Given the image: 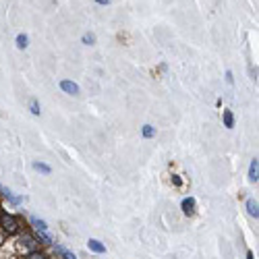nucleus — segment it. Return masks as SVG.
I'll use <instances>...</instances> for the list:
<instances>
[{
  "instance_id": "obj_1",
  "label": "nucleus",
  "mask_w": 259,
  "mask_h": 259,
  "mask_svg": "<svg viewBox=\"0 0 259 259\" xmlns=\"http://www.w3.org/2000/svg\"><path fill=\"white\" fill-rule=\"evenodd\" d=\"M0 230H3L5 236H13V234H19L21 232V220L13 213H7L3 211L0 213Z\"/></svg>"
},
{
  "instance_id": "obj_2",
  "label": "nucleus",
  "mask_w": 259,
  "mask_h": 259,
  "mask_svg": "<svg viewBox=\"0 0 259 259\" xmlns=\"http://www.w3.org/2000/svg\"><path fill=\"white\" fill-rule=\"evenodd\" d=\"M15 249L23 251V253H29V251L39 249V243L35 241V236H31L29 232H23V234H19V239L15 241Z\"/></svg>"
},
{
  "instance_id": "obj_3",
  "label": "nucleus",
  "mask_w": 259,
  "mask_h": 259,
  "mask_svg": "<svg viewBox=\"0 0 259 259\" xmlns=\"http://www.w3.org/2000/svg\"><path fill=\"white\" fill-rule=\"evenodd\" d=\"M60 90L67 94V96H79V94H81L79 85H77L75 81H71V79H62V81H60Z\"/></svg>"
},
{
  "instance_id": "obj_4",
  "label": "nucleus",
  "mask_w": 259,
  "mask_h": 259,
  "mask_svg": "<svg viewBox=\"0 0 259 259\" xmlns=\"http://www.w3.org/2000/svg\"><path fill=\"white\" fill-rule=\"evenodd\" d=\"M195 207H197L195 197H185V199L181 201V209H183L185 215H193V213H195Z\"/></svg>"
},
{
  "instance_id": "obj_5",
  "label": "nucleus",
  "mask_w": 259,
  "mask_h": 259,
  "mask_svg": "<svg viewBox=\"0 0 259 259\" xmlns=\"http://www.w3.org/2000/svg\"><path fill=\"white\" fill-rule=\"evenodd\" d=\"M52 249H54V253H56L60 259H77V255H75L73 251H69L67 247H62V245H58V243H52Z\"/></svg>"
},
{
  "instance_id": "obj_6",
  "label": "nucleus",
  "mask_w": 259,
  "mask_h": 259,
  "mask_svg": "<svg viewBox=\"0 0 259 259\" xmlns=\"http://www.w3.org/2000/svg\"><path fill=\"white\" fill-rule=\"evenodd\" d=\"M249 183H257L259 181V160L257 158H253L251 160V164H249Z\"/></svg>"
},
{
  "instance_id": "obj_7",
  "label": "nucleus",
  "mask_w": 259,
  "mask_h": 259,
  "mask_svg": "<svg viewBox=\"0 0 259 259\" xmlns=\"http://www.w3.org/2000/svg\"><path fill=\"white\" fill-rule=\"evenodd\" d=\"M0 195H3L5 199H9L13 205H19L21 201H23V197H17V195H13V191H11L9 187H0Z\"/></svg>"
},
{
  "instance_id": "obj_8",
  "label": "nucleus",
  "mask_w": 259,
  "mask_h": 259,
  "mask_svg": "<svg viewBox=\"0 0 259 259\" xmlns=\"http://www.w3.org/2000/svg\"><path fill=\"white\" fill-rule=\"evenodd\" d=\"M245 205H247V213L251 215V218H255V220H257V218H259V203H257V199L249 197Z\"/></svg>"
},
{
  "instance_id": "obj_9",
  "label": "nucleus",
  "mask_w": 259,
  "mask_h": 259,
  "mask_svg": "<svg viewBox=\"0 0 259 259\" xmlns=\"http://www.w3.org/2000/svg\"><path fill=\"white\" fill-rule=\"evenodd\" d=\"M29 224L33 226V230H41V232H48V224H46V220L37 218V215H29Z\"/></svg>"
},
{
  "instance_id": "obj_10",
  "label": "nucleus",
  "mask_w": 259,
  "mask_h": 259,
  "mask_svg": "<svg viewBox=\"0 0 259 259\" xmlns=\"http://www.w3.org/2000/svg\"><path fill=\"white\" fill-rule=\"evenodd\" d=\"M88 247H90L92 253H98V255H104V253H106V245L100 243L98 239H90V241H88Z\"/></svg>"
},
{
  "instance_id": "obj_11",
  "label": "nucleus",
  "mask_w": 259,
  "mask_h": 259,
  "mask_svg": "<svg viewBox=\"0 0 259 259\" xmlns=\"http://www.w3.org/2000/svg\"><path fill=\"white\" fill-rule=\"evenodd\" d=\"M15 46H17L19 50H25V48L29 46V37H27V33H19V35L15 37Z\"/></svg>"
},
{
  "instance_id": "obj_12",
  "label": "nucleus",
  "mask_w": 259,
  "mask_h": 259,
  "mask_svg": "<svg viewBox=\"0 0 259 259\" xmlns=\"http://www.w3.org/2000/svg\"><path fill=\"white\" fill-rule=\"evenodd\" d=\"M35 241L41 243V245H52V243H54L52 236H50L48 232H41V230H35Z\"/></svg>"
},
{
  "instance_id": "obj_13",
  "label": "nucleus",
  "mask_w": 259,
  "mask_h": 259,
  "mask_svg": "<svg viewBox=\"0 0 259 259\" xmlns=\"http://www.w3.org/2000/svg\"><path fill=\"white\" fill-rule=\"evenodd\" d=\"M23 259H50V255H48V253H44V251H39V249H35V251L25 253V255H23Z\"/></svg>"
},
{
  "instance_id": "obj_14",
  "label": "nucleus",
  "mask_w": 259,
  "mask_h": 259,
  "mask_svg": "<svg viewBox=\"0 0 259 259\" xmlns=\"http://www.w3.org/2000/svg\"><path fill=\"white\" fill-rule=\"evenodd\" d=\"M222 122H224L226 128H232L234 126V114H232V110H224L222 112Z\"/></svg>"
},
{
  "instance_id": "obj_15",
  "label": "nucleus",
  "mask_w": 259,
  "mask_h": 259,
  "mask_svg": "<svg viewBox=\"0 0 259 259\" xmlns=\"http://www.w3.org/2000/svg\"><path fill=\"white\" fill-rule=\"evenodd\" d=\"M33 170L35 172H41V175H52V168L44 162H33Z\"/></svg>"
},
{
  "instance_id": "obj_16",
  "label": "nucleus",
  "mask_w": 259,
  "mask_h": 259,
  "mask_svg": "<svg viewBox=\"0 0 259 259\" xmlns=\"http://www.w3.org/2000/svg\"><path fill=\"white\" fill-rule=\"evenodd\" d=\"M141 135H143L145 139L156 137V126H152V124H143V126H141Z\"/></svg>"
},
{
  "instance_id": "obj_17",
  "label": "nucleus",
  "mask_w": 259,
  "mask_h": 259,
  "mask_svg": "<svg viewBox=\"0 0 259 259\" xmlns=\"http://www.w3.org/2000/svg\"><path fill=\"white\" fill-rule=\"evenodd\" d=\"M81 41H83V44H85V46H94V44H96V41H98V39H96V33L88 31V33H83V35H81Z\"/></svg>"
},
{
  "instance_id": "obj_18",
  "label": "nucleus",
  "mask_w": 259,
  "mask_h": 259,
  "mask_svg": "<svg viewBox=\"0 0 259 259\" xmlns=\"http://www.w3.org/2000/svg\"><path fill=\"white\" fill-rule=\"evenodd\" d=\"M29 110H31V114H33V116H39V112H41V110H39V104H37V100H35V98L29 102Z\"/></svg>"
},
{
  "instance_id": "obj_19",
  "label": "nucleus",
  "mask_w": 259,
  "mask_h": 259,
  "mask_svg": "<svg viewBox=\"0 0 259 259\" xmlns=\"http://www.w3.org/2000/svg\"><path fill=\"white\" fill-rule=\"evenodd\" d=\"M170 181H172V185H175V187H181V185H183V181H181V177H179V175H172V179H170Z\"/></svg>"
},
{
  "instance_id": "obj_20",
  "label": "nucleus",
  "mask_w": 259,
  "mask_h": 259,
  "mask_svg": "<svg viewBox=\"0 0 259 259\" xmlns=\"http://www.w3.org/2000/svg\"><path fill=\"white\" fill-rule=\"evenodd\" d=\"M226 83L232 85L234 83V77H232V71H226Z\"/></svg>"
},
{
  "instance_id": "obj_21",
  "label": "nucleus",
  "mask_w": 259,
  "mask_h": 259,
  "mask_svg": "<svg viewBox=\"0 0 259 259\" xmlns=\"http://www.w3.org/2000/svg\"><path fill=\"white\" fill-rule=\"evenodd\" d=\"M96 5H110V0H96Z\"/></svg>"
},
{
  "instance_id": "obj_22",
  "label": "nucleus",
  "mask_w": 259,
  "mask_h": 259,
  "mask_svg": "<svg viewBox=\"0 0 259 259\" xmlns=\"http://www.w3.org/2000/svg\"><path fill=\"white\" fill-rule=\"evenodd\" d=\"M247 259H255V257H253V253H251V251H249V253H247Z\"/></svg>"
},
{
  "instance_id": "obj_23",
  "label": "nucleus",
  "mask_w": 259,
  "mask_h": 259,
  "mask_svg": "<svg viewBox=\"0 0 259 259\" xmlns=\"http://www.w3.org/2000/svg\"><path fill=\"white\" fill-rule=\"evenodd\" d=\"M0 213H3V211H0Z\"/></svg>"
}]
</instances>
